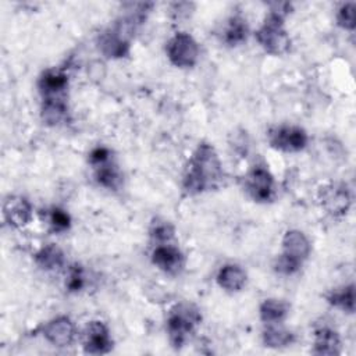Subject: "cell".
I'll return each mask as SVG.
<instances>
[{
  "mask_svg": "<svg viewBox=\"0 0 356 356\" xmlns=\"http://www.w3.org/2000/svg\"><path fill=\"white\" fill-rule=\"evenodd\" d=\"M318 199L323 209L331 216H343L350 207V195L346 186L330 184L318 191Z\"/></svg>",
  "mask_w": 356,
  "mask_h": 356,
  "instance_id": "obj_8",
  "label": "cell"
},
{
  "mask_svg": "<svg viewBox=\"0 0 356 356\" xmlns=\"http://www.w3.org/2000/svg\"><path fill=\"white\" fill-rule=\"evenodd\" d=\"M341 352V339L335 330L330 327H320L314 331L313 353L323 356H332Z\"/></svg>",
  "mask_w": 356,
  "mask_h": 356,
  "instance_id": "obj_14",
  "label": "cell"
},
{
  "mask_svg": "<svg viewBox=\"0 0 356 356\" xmlns=\"http://www.w3.org/2000/svg\"><path fill=\"white\" fill-rule=\"evenodd\" d=\"M113 349L110 331L103 321H90L83 337V352L88 355H104Z\"/></svg>",
  "mask_w": 356,
  "mask_h": 356,
  "instance_id": "obj_9",
  "label": "cell"
},
{
  "mask_svg": "<svg viewBox=\"0 0 356 356\" xmlns=\"http://www.w3.org/2000/svg\"><path fill=\"white\" fill-rule=\"evenodd\" d=\"M111 154H110V150L107 147H103V146H99L96 149H93L89 154V161L90 164L95 167V165H99L102 163H106L107 160H110Z\"/></svg>",
  "mask_w": 356,
  "mask_h": 356,
  "instance_id": "obj_28",
  "label": "cell"
},
{
  "mask_svg": "<svg viewBox=\"0 0 356 356\" xmlns=\"http://www.w3.org/2000/svg\"><path fill=\"white\" fill-rule=\"evenodd\" d=\"M152 263L165 274H178L185 264V257L178 246L170 243L154 245L152 250Z\"/></svg>",
  "mask_w": 356,
  "mask_h": 356,
  "instance_id": "obj_10",
  "label": "cell"
},
{
  "mask_svg": "<svg viewBox=\"0 0 356 356\" xmlns=\"http://www.w3.org/2000/svg\"><path fill=\"white\" fill-rule=\"evenodd\" d=\"M42 334L53 346L67 348L74 342L76 328L68 316H58L43 325Z\"/></svg>",
  "mask_w": 356,
  "mask_h": 356,
  "instance_id": "obj_7",
  "label": "cell"
},
{
  "mask_svg": "<svg viewBox=\"0 0 356 356\" xmlns=\"http://www.w3.org/2000/svg\"><path fill=\"white\" fill-rule=\"evenodd\" d=\"M284 17L278 11L271 10L254 35L257 43L271 56L285 54L291 47V38L285 29Z\"/></svg>",
  "mask_w": 356,
  "mask_h": 356,
  "instance_id": "obj_3",
  "label": "cell"
},
{
  "mask_svg": "<svg viewBox=\"0 0 356 356\" xmlns=\"http://www.w3.org/2000/svg\"><path fill=\"white\" fill-rule=\"evenodd\" d=\"M217 284L227 292H239L246 284V273L238 264H225L217 273Z\"/></svg>",
  "mask_w": 356,
  "mask_h": 356,
  "instance_id": "obj_15",
  "label": "cell"
},
{
  "mask_svg": "<svg viewBox=\"0 0 356 356\" xmlns=\"http://www.w3.org/2000/svg\"><path fill=\"white\" fill-rule=\"evenodd\" d=\"M38 86H39L42 99L67 97L68 76L63 70L49 68L42 72Z\"/></svg>",
  "mask_w": 356,
  "mask_h": 356,
  "instance_id": "obj_12",
  "label": "cell"
},
{
  "mask_svg": "<svg viewBox=\"0 0 356 356\" xmlns=\"http://www.w3.org/2000/svg\"><path fill=\"white\" fill-rule=\"evenodd\" d=\"M327 300L334 307H338L346 313L355 312V286L353 284L342 286L339 289H334L328 296Z\"/></svg>",
  "mask_w": 356,
  "mask_h": 356,
  "instance_id": "obj_22",
  "label": "cell"
},
{
  "mask_svg": "<svg viewBox=\"0 0 356 356\" xmlns=\"http://www.w3.org/2000/svg\"><path fill=\"white\" fill-rule=\"evenodd\" d=\"M95 179L100 186L107 189H118V186L122 182L120 170L110 160L99 165H95Z\"/></svg>",
  "mask_w": 356,
  "mask_h": 356,
  "instance_id": "obj_20",
  "label": "cell"
},
{
  "mask_svg": "<svg viewBox=\"0 0 356 356\" xmlns=\"http://www.w3.org/2000/svg\"><path fill=\"white\" fill-rule=\"evenodd\" d=\"M300 266H302L300 261H298L284 253H281L274 261V270L281 275H292L299 271Z\"/></svg>",
  "mask_w": 356,
  "mask_h": 356,
  "instance_id": "obj_26",
  "label": "cell"
},
{
  "mask_svg": "<svg viewBox=\"0 0 356 356\" xmlns=\"http://www.w3.org/2000/svg\"><path fill=\"white\" fill-rule=\"evenodd\" d=\"M267 139L271 147L285 153L300 152L309 143L307 132L296 125L273 127L268 129Z\"/></svg>",
  "mask_w": 356,
  "mask_h": 356,
  "instance_id": "obj_6",
  "label": "cell"
},
{
  "mask_svg": "<svg viewBox=\"0 0 356 356\" xmlns=\"http://www.w3.org/2000/svg\"><path fill=\"white\" fill-rule=\"evenodd\" d=\"M249 33V28L246 19L241 15H234L227 21V25L222 31V40L225 44L235 47L246 42Z\"/></svg>",
  "mask_w": 356,
  "mask_h": 356,
  "instance_id": "obj_18",
  "label": "cell"
},
{
  "mask_svg": "<svg viewBox=\"0 0 356 356\" xmlns=\"http://www.w3.org/2000/svg\"><path fill=\"white\" fill-rule=\"evenodd\" d=\"M83 285H85V275H83L82 267L78 264L70 267L67 281H65L67 289L71 292H78L83 288Z\"/></svg>",
  "mask_w": 356,
  "mask_h": 356,
  "instance_id": "obj_27",
  "label": "cell"
},
{
  "mask_svg": "<svg viewBox=\"0 0 356 356\" xmlns=\"http://www.w3.org/2000/svg\"><path fill=\"white\" fill-rule=\"evenodd\" d=\"M42 120L44 124L56 127L61 122L67 121L68 117V106L67 97H53V99H42L40 108Z\"/></svg>",
  "mask_w": 356,
  "mask_h": 356,
  "instance_id": "obj_16",
  "label": "cell"
},
{
  "mask_svg": "<svg viewBox=\"0 0 356 356\" xmlns=\"http://www.w3.org/2000/svg\"><path fill=\"white\" fill-rule=\"evenodd\" d=\"M245 192L257 203L271 202L275 196V182L264 165L252 167L242 178Z\"/></svg>",
  "mask_w": 356,
  "mask_h": 356,
  "instance_id": "obj_4",
  "label": "cell"
},
{
  "mask_svg": "<svg viewBox=\"0 0 356 356\" xmlns=\"http://www.w3.org/2000/svg\"><path fill=\"white\" fill-rule=\"evenodd\" d=\"M200 320V312L192 303L179 302L174 305L170 309L165 320V328L171 345L179 349L186 342L188 337L193 332Z\"/></svg>",
  "mask_w": 356,
  "mask_h": 356,
  "instance_id": "obj_2",
  "label": "cell"
},
{
  "mask_svg": "<svg viewBox=\"0 0 356 356\" xmlns=\"http://www.w3.org/2000/svg\"><path fill=\"white\" fill-rule=\"evenodd\" d=\"M3 217L10 227L22 228L32 220V206L26 197L10 195L3 202Z\"/></svg>",
  "mask_w": 356,
  "mask_h": 356,
  "instance_id": "obj_11",
  "label": "cell"
},
{
  "mask_svg": "<svg viewBox=\"0 0 356 356\" xmlns=\"http://www.w3.org/2000/svg\"><path fill=\"white\" fill-rule=\"evenodd\" d=\"M355 11H356V4L355 3H345L341 6L337 14V22L341 28L346 31H353L355 29Z\"/></svg>",
  "mask_w": 356,
  "mask_h": 356,
  "instance_id": "obj_25",
  "label": "cell"
},
{
  "mask_svg": "<svg viewBox=\"0 0 356 356\" xmlns=\"http://www.w3.org/2000/svg\"><path fill=\"white\" fill-rule=\"evenodd\" d=\"M312 245L307 236L299 229H289L282 236V253L303 263L310 254Z\"/></svg>",
  "mask_w": 356,
  "mask_h": 356,
  "instance_id": "obj_13",
  "label": "cell"
},
{
  "mask_svg": "<svg viewBox=\"0 0 356 356\" xmlns=\"http://www.w3.org/2000/svg\"><path fill=\"white\" fill-rule=\"evenodd\" d=\"M149 232H150V238L154 242V245L170 243L175 235V229H174L172 224L165 220H160V218H156L152 222Z\"/></svg>",
  "mask_w": 356,
  "mask_h": 356,
  "instance_id": "obj_23",
  "label": "cell"
},
{
  "mask_svg": "<svg viewBox=\"0 0 356 356\" xmlns=\"http://www.w3.org/2000/svg\"><path fill=\"white\" fill-rule=\"evenodd\" d=\"M293 341L295 335L282 327H277V324H270L263 331V343L267 348H285L293 343Z\"/></svg>",
  "mask_w": 356,
  "mask_h": 356,
  "instance_id": "obj_21",
  "label": "cell"
},
{
  "mask_svg": "<svg viewBox=\"0 0 356 356\" xmlns=\"http://www.w3.org/2000/svg\"><path fill=\"white\" fill-rule=\"evenodd\" d=\"M170 63L178 68H191L197 63L199 46L186 32H177L165 46Z\"/></svg>",
  "mask_w": 356,
  "mask_h": 356,
  "instance_id": "obj_5",
  "label": "cell"
},
{
  "mask_svg": "<svg viewBox=\"0 0 356 356\" xmlns=\"http://www.w3.org/2000/svg\"><path fill=\"white\" fill-rule=\"evenodd\" d=\"M49 224L54 232H64L71 227V217L65 210L53 207L49 211Z\"/></svg>",
  "mask_w": 356,
  "mask_h": 356,
  "instance_id": "obj_24",
  "label": "cell"
},
{
  "mask_svg": "<svg viewBox=\"0 0 356 356\" xmlns=\"http://www.w3.org/2000/svg\"><path fill=\"white\" fill-rule=\"evenodd\" d=\"M289 312V305L280 299H266L261 302L259 307L260 320L270 325V324H280L285 320Z\"/></svg>",
  "mask_w": 356,
  "mask_h": 356,
  "instance_id": "obj_19",
  "label": "cell"
},
{
  "mask_svg": "<svg viewBox=\"0 0 356 356\" xmlns=\"http://www.w3.org/2000/svg\"><path fill=\"white\" fill-rule=\"evenodd\" d=\"M35 263L38 264V267H40L44 271H53V270H58L64 266L65 263V257H64V252L56 246L54 243H49L44 245L43 248H40L36 254H35Z\"/></svg>",
  "mask_w": 356,
  "mask_h": 356,
  "instance_id": "obj_17",
  "label": "cell"
},
{
  "mask_svg": "<svg viewBox=\"0 0 356 356\" xmlns=\"http://www.w3.org/2000/svg\"><path fill=\"white\" fill-rule=\"evenodd\" d=\"M224 178L222 164L216 149L202 142L189 159L182 186L186 195H199L210 189H216Z\"/></svg>",
  "mask_w": 356,
  "mask_h": 356,
  "instance_id": "obj_1",
  "label": "cell"
}]
</instances>
